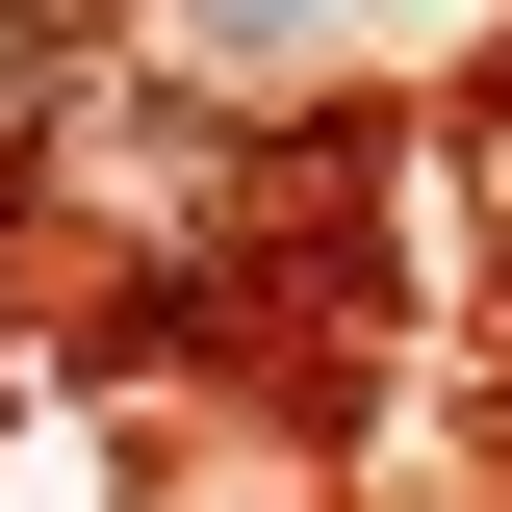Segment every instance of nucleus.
Returning <instances> with one entry per match:
<instances>
[{
    "label": "nucleus",
    "instance_id": "f257e3e1",
    "mask_svg": "<svg viewBox=\"0 0 512 512\" xmlns=\"http://www.w3.org/2000/svg\"><path fill=\"white\" fill-rule=\"evenodd\" d=\"M359 52H384V0H128V77H154V103H205V128L333 103Z\"/></svg>",
    "mask_w": 512,
    "mask_h": 512
},
{
    "label": "nucleus",
    "instance_id": "f03ea898",
    "mask_svg": "<svg viewBox=\"0 0 512 512\" xmlns=\"http://www.w3.org/2000/svg\"><path fill=\"white\" fill-rule=\"evenodd\" d=\"M103 52H128V0H0V154H52Z\"/></svg>",
    "mask_w": 512,
    "mask_h": 512
}]
</instances>
